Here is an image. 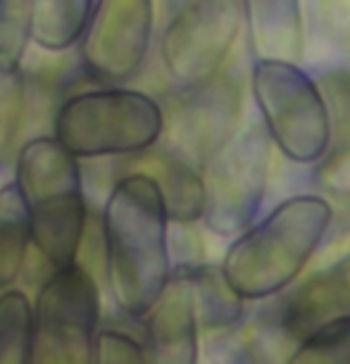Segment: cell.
Returning <instances> with one entry per match:
<instances>
[{
  "label": "cell",
  "mask_w": 350,
  "mask_h": 364,
  "mask_svg": "<svg viewBox=\"0 0 350 364\" xmlns=\"http://www.w3.org/2000/svg\"><path fill=\"white\" fill-rule=\"evenodd\" d=\"M296 341L279 319L277 302H270L253 317H245L224 331L210 333V364H284Z\"/></svg>",
  "instance_id": "obj_13"
},
{
  "label": "cell",
  "mask_w": 350,
  "mask_h": 364,
  "mask_svg": "<svg viewBox=\"0 0 350 364\" xmlns=\"http://www.w3.org/2000/svg\"><path fill=\"white\" fill-rule=\"evenodd\" d=\"M26 109V77L22 63L0 60V169L17 153Z\"/></svg>",
  "instance_id": "obj_19"
},
{
  "label": "cell",
  "mask_w": 350,
  "mask_h": 364,
  "mask_svg": "<svg viewBox=\"0 0 350 364\" xmlns=\"http://www.w3.org/2000/svg\"><path fill=\"white\" fill-rule=\"evenodd\" d=\"M31 0H0V60L22 63L31 43Z\"/></svg>",
  "instance_id": "obj_22"
},
{
  "label": "cell",
  "mask_w": 350,
  "mask_h": 364,
  "mask_svg": "<svg viewBox=\"0 0 350 364\" xmlns=\"http://www.w3.org/2000/svg\"><path fill=\"white\" fill-rule=\"evenodd\" d=\"M12 183L22 198L36 255L51 269L79 262L88 224L81 160L53 136H33L12 157Z\"/></svg>",
  "instance_id": "obj_3"
},
{
  "label": "cell",
  "mask_w": 350,
  "mask_h": 364,
  "mask_svg": "<svg viewBox=\"0 0 350 364\" xmlns=\"http://www.w3.org/2000/svg\"><path fill=\"white\" fill-rule=\"evenodd\" d=\"M100 324L98 281L81 262L55 267L31 302L29 364H93Z\"/></svg>",
  "instance_id": "obj_6"
},
{
  "label": "cell",
  "mask_w": 350,
  "mask_h": 364,
  "mask_svg": "<svg viewBox=\"0 0 350 364\" xmlns=\"http://www.w3.org/2000/svg\"><path fill=\"white\" fill-rule=\"evenodd\" d=\"M334 222L324 196L300 193L258 217L226 248L222 269L226 284L245 302L270 300L300 279Z\"/></svg>",
  "instance_id": "obj_2"
},
{
  "label": "cell",
  "mask_w": 350,
  "mask_h": 364,
  "mask_svg": "<svg viewBox=\"0 0 350 364\" xmlns=\"http://www.w3.org/2000/svg\"><path fill=\"white\" fill-rule=\"evenodd\" d=\"M250 93L272 146L296 164H317L332 150V122L319 86L298 63L253 60Z\"/></svg>",
  "instance_id": "obj_5"
},
{
  "label": "cell",
  "mask_w": 350,
  "mask_h": 364,
  "mask_svg": "<svg viewBox=\"0 0 350 364\" xmlns=\"http://www.w3.org/2000/svg\"><path fill=\"white\" fill-rule=\"evenodd\" d=\"M124 171H141L155 181L167 210L169 224H198L203 217V178L201 169L164 146H153L139 155L122 157Z\"/></svg>",
  "instance_id": "obj_15"
},
{
  "label": "cell",
  "mask_w": 350,
  "mask_h": 364,
  "mask_svg": "<svg viewBox=\"0 0 350 364\" xmlns=\"http://www.w3.org/2000/svg\"><path fill=\"white\" fill-rule=\"evenodd\" d=\"M155 36V0H95L77 41L79 63L102 86H124L143 72Z\"/></svg>",
  "instance_id": "obj_10"
},
{
  "label": "cell",
  "mask_w": 350,
  "mask_h": 364,
  "mask_svg": "<svg viewBox=\"0 0 350 364\" xmlns=\"http://www.w3.org/2000/svg\"><path fill=\"white\" fill-rule=\"evenodd\" d=\"M205 229L238 236L262 210L272 169V141L262 124L238 129L201 167Z\"/></svg>",
  "instance_id": "obj_7"
},
{
  "label": "cell",
  "mask_w": 350,
  "mask_h": 364,
  "mask_svg": "<svg viewBox=\"0 0 350 364\" xmlns=\"http://www.w3.org/2000/svg\"><path fill=\"white\" fill-rule=\"evenodd\" d=\"M143 355L148 364H198L201 326L193 286L184 267H171L167 284L143 314Z\"/></svg>",
  "instance_id": "obj_11"
},
{
  "label": "cell",
  "mask_w": 350,
  "mask_h": 364,
  "mask_svg": "<svg viewBox=\"0 0 350 364\" xmlns=\"http://www.w3.org/2000/svg\"><path fill=\"white\" fill-rule=\"evenodd\" d=\"M169 217L155 181L124 171L110 186L100 210L102 272L117 310L141 319L171 274Z\"/></svg>",
  "instance_id": "obj_1"
},
{
  "label": "cell",
  "mask_w": 350,
  "mask_h": 364,
  "mask_svg": "<svg viewBox=\"0 0 350 364\" xmlns=\"http://www.w3.org/2000/svg\"><path fill=\"white\" fill-rule=\"evenodd\" d=\"M284 364H350V317L329 321L300 338Z\"/></svg>",
  "instance_id": "obj_21"
},
{
  "label": "cell",
  "mask_w": 350,
  "mask_h": 364,
  "mask_svg": "<svg viewBox=\"0 0 350 364\" xmlns=\"http://www.w3.org/2000/svg\"><path fill=\"white\" fill-rule=\"evenodd\" d=\"M162 124V105L150 93L95 86L60 102L51 136L77 160H122L157 146Z\"/></svg>",
  "instance_id": "obj_4"
},
{
  "label": "cell",
  "mask_w": 350,
  "mask_h": 364,
  "mask_svg": "<svg viewBox=\"0 0 350 364\" xmlns=\"http://www.w3.org/2000/svg\"><path fill=\"white\" fill-rule=\"evenodd\" d=\"M160 105L164 119L160 146L201 167L241 129L243 86L222 70L203 84L174 86Z\"/></svg>",
  "instance_id": "obj_9"
},
{
  "label": "cell",
  "mask_w": 350,
  "mask_h": 364,
  "mask_svg": "<svg viewBox=\"0 0 350 364\" xmlns=\"http://www.w3.org/2000/svg\"><path fill=\"white\" fill-rule=\"evenodd\" d=\"M93 364H148L141 343L120 328H100Z\"/></svg>",
  "instance_id": "obj_25"
},
{
  "label": "cell",
  "mask_w": 350,
  "mask_h": 364,
  "mask_svg": "<svg viewBox=\"0 0 350 364\" xmlns=\"http://www.w3.org/2000/svg\"><path fill=\"white\" fill-rule=\"evenodd\" d=\"M274 302L286 333L296 343L329 321L350 317V255L274 295Z\"/></svg>",
  "instance_id": "obj_12"
},
{
  "label": "cell",
  "mask_w": 350,
  "mask_h": 364,
  "mask_svg": "<svg viewBox=\"0 0 350 364\" xmlns=\"http://www.w3.org/2000/svg\"><path fill=\"white\" fill-rule=\"evenodd\" d=\"M243 15L238 0H186L160 36V63L174 86H196L229 63Z\"/></svg>",
  "instance_id": "obj_8"
},
{
  "label": "cell",
  "mask_w": 350,
  "mask_h": 364,
  "mask_svg": "<svg viewBox=\"0 0 350 364\" xmlns=\"http://www.w3.org/2000/svg\"><path fill=\"white\" fill-rule=\"evenodd\" d=\"M189 272L191 286H193L196 317L201 333L224 331L243 319L245 300L226 284L219 264L198 262V264H176Z\"/></svg>",
  "instance_id": "obj_16"
},
{
  "label": "cell",
  "mask_w": 350,
  "mask_h": 364,
  "mask_svg": "<svg viewBox=\"0 0 350 364\" xmlns=\"http://www.w3.org/2000/svg\"><path fill=\"white\" fill-rule=\"evenodd\" d=\"M31 248L29 222L15 183L0 186V291L12 288V284L24 274L26 252Z\"/></svg>",
  "instance_id": "obj_18"
},
{
  "label": "cell",
  "mask_w": 350,
  "mask_h": 364,
  "mask_svg": "<svg viewBox=\"0 0 350 364\" xmlns=\"http://www.w3.org/2000/svg\"><path fill=\"white\" fill-rule=\"evenodd\" d=\"M95 0H31V43L46 53L77 46Z\"/></svg>",
  "instance_id": "obj_17"
},
{
  "label": "cell",
  "mask_w": 350,
  "mask_h": 364,
  "mask_svg": "<svg viewBox=\"0 0 350 364\" xmlns=\"http://www.w3.org/2000/svg\"><path fill=\"white\" fill-rule=\"evenodd\" d=\"M314 176L329 196L350 203V143H339V150L322 157Z\"/></svg>",
  "instance_id": "obj_26"
},
{
  "label": "cell",
  "mask_w": 350,
  "mask_h": 364,
  "mask_svg": "<svg viewBox=\"0 0 350 364\" xmlns=\"http://www.w3.org/2000/svg\"><path fill=\"white\" fill-rule=\"evenodd\" d=\"M332 122V141H350V70H332L317 79Z\"/></svg>",
  "instance_id": "obj_23"
},
{
  "label": "cell",
  "mask_w": 350,
  "mask_h": 364,
  "mask_svg": "<svg viewBox=\"0 0 350 364\" xmlns=\"http://www.w3.org/2000/svg\"><path fill=\"white\" fill-rule=\"evenodd\" d=\"M312 19L329 43L350 53V0H312Z\"/></svg>",
  "instance_id": "obj_24"
},
{
  "label": "cell",
  "mask_w": 350,
  "mask_h": 364,
  "mask_svg": "<svg viewBox=\"0 0 350 364\" xmlns=\"http://www.w3.org/2000/svg\"><path fill=\"white\" fill-rule=\"evenodd\" d=\"M255 60L298 63L305 53L303 0H238Z\"/></svg>",
  "instance_id": "obj_14"
},
{
  "label": "cell",
  "mask_w": 350,
  "mask_h": 364,
  "mask_svg": "<svg viewBox=\"0 0 350 364\" xmlns=\"http://www.w3.org/2000/svg\"><path fill=\"white\" fill-rule=\"evenodd\" d=\"M31 302L19 288L0 291V364H29Z\"/></svg>",
  "instance_id": "obj_20"
}]
</instances>
